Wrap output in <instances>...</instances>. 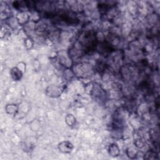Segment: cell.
I'll use <instances>...</instances> for the list:
<instances>
[{
  "label": "cell",
  "mask_w": 160,
  "mask_h": 160,
  "mask_svg": "<svg viewBox=\"0 0 160 160\" xmlns=\"http://www.w3.org/2000/svg\"><path fill=\"white\" fill-rule=\"evenodd\" d=\"M6 109L8 113H14L17 111L18 108L14 104H9L6 107Z\"/></svg>",
  "instance_id": "obj_7"
},
{
  "label": "cell",
  "mask_w": 160,
  "mask_h": 160,
  "mask_svg": "<svg viewBox=\"0 0 160 160\" xmlns=\"http://www.w3.org/2000/svg\"><path fill=\"white\" fill-rule=\"evenodd\" d=\"M93 92H94L93 96H94L95 98L98 99V100H103L104 98H106V96H105V94L103 91V89H102L101 87L97 86V85L94 86Z\"/></svg>",
  "instance_id": "obj_3"
},
{
  "label": "cell",
  "mask_w": 160,
  "mask_h": 160,
  "mask_svg": "<svg viewBox=\"0 0 160 160\" xmlns=\"http://www.w3.org/2000/svg\"><path fill=\"white\" fill-rule=\"evenodd\" d=\"M156 153H154L153 151H148L144 156V159H154L156 158Z\"/></svg>",
  "instance_id": "obj_8"
},
{
  "label": "cell",
  "mask_w": 160,
  "mask_h": 160,
  "mask_svg": "<svg viewBox=\"0 0 160 160\" xmlns=\"http://www.w3.org/2000/svg\"><path fill=\"white\" fill-rule=\"evenodd\" d=\"M11 76L13 78V79L16 80V81L19 80L22 76L21 71H20V70L19 69H18L17 68H14L11 69Z\"/></svg>",
  "instance_id": "obj_4"
},
{
  "label": "cell",
  "mask_w": 160,
  "mask_h": 160,
  "mask_svg": "<svg viewBox=\"0 0 160 160\" xmlns=\"http://www.w3.org/2000/svg\"><path fill=\"white\" fill-rule=\"evenodd\" d=\"M109 153L112 156H117L119 155V148L116 144H112L109 148Z\"/></svg>",
  "instance_id": "obj_5"
},
{
  "label": "cell",
  "mask_w": 160,
  "mask_h": 160,
  "mask_svg": "<svg viewBox=\"0 0 160 160\" xmlns=\"http://www.w3.org/2000/svg\"><path fill=\"white\" fill-rule=\"evenodd\" d=\"M50 90L48 89V91H49V94H50L49 96H53V97H56L57 96H59V94H61V89H59L57 87H49V88Z\"/></svg>",
  "instance_id": "obj_6"
},
{
  "label": "cell",
  "mask_w": 160,
  "mask_h": 160,
  "mask_svg": "<svg viewBox=\"0 0 160 160\" xmlns=\"http://www.w3.org/2000/svg\"><path fill=\"white\" fill-rule=\"evenodd\" d=\"M58 148L60 151L64 153H69L71 152L73 148V144L69 141H63L59 143L58 145Z\"/></svg>",
  "instance_id": "obj_2"
},
{
  "label": "cell",
  "mask_w": 160,
  "mask_h": 160,
  "mask_svg": "<svg viewBox=\"0 0 160 160\" xmlns=\"http://www.w3.org/2000/svg\"><path fill=\"white\" fill-rule=\"evenodd\" d=\"M93 68L91 64L88 63H81L76 64L74 68V73L80 76H88L91 74Z\"/></svg>",
  "instance_id": "obj_1"
}]
</instances>
